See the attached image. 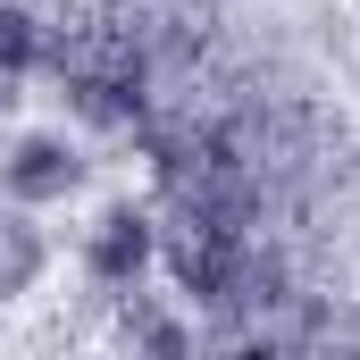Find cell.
Here are the masks:
<instances>
[{"instance_id": "6", "label": "cell", "mask_w": 360, "mask_h": 360, "mask_svg": "<svg viewBox=\"0 0 360 360\" xmlns=\"http://www.w3.org/2000/svg\"><path fill=\"white\" fill-rule=\"evenodd\" d=\"M17 84H25V76H8V68H0V117L17 109Z\"/></svg>"}, {"instance_id": "1", "label": "cell", "mask_w": 360, "mask_h": 360, "mask_svg": "<svg viewBox=\"0 0 360 360\" xmlns=\"http://www.w3.org/2000/svg\"><path fill=\"white\" fill-rule=\"evenodd\" d=\"M160 260V226L134 210V201H117V210H101L84 235V276L101 293H126V285H143V269Z\"/></svg>"}, {"instance_id": "4", "label": "cell", "mask_w": 360, "mask_h": 360, "mask_svg": "<svg viewBox=\"0 0 360 360\" xmlns=\"http://www.w3.org/2000/svg\"><path fill=\"white\" fill-rule=\"evenodd\" d=\"M117 344H134V352H193V327L168 319L151 293H134L126 285V310H117Z\"/></svg>"}, {"instance_id": "3", "label": "cell", "mask_w": 360, "mask_h": 360, "mask_svg": "<svg viewBox=\"0 0 360 360\" xmlns=\"http://www.w3.org/2000/svg\"><path fill=\"white\" fill-rule=\"evenodd\" d=\"M51 269V243H42V226H34V210H17L8 201V218H0V302H25L34 285Z\"/></svg>"}, {"instance_id": "5", "label": "cell", "mask_w": 360, "mask_h": 360, "mask_svg": "<svg viewBox=\"0 0 360 360\" xmlns=\"http://www.w3.org/2000/svg\"><path fill=\"white\" fill-rule=\"evenodd\" d=\"M51 59V34H42V17L25 8V0H0V68L8 76H34Z\"/></svg>"}, {"instance_id": "2", "label": "cell", "mask_w": 360, "mask_h": 360, "mask_svg": "<svg viewBox=\"0 0 360 360\" xmlns=\"http://www.w3.org/2000/svg\"><path fill=\"white\" fill-rule=\"evenodd\" d=\"M76 184H84V160H76L68 134H25V143L0 160V201H17V210H51V201H68Z\"/></svg>"}]
</instances>
